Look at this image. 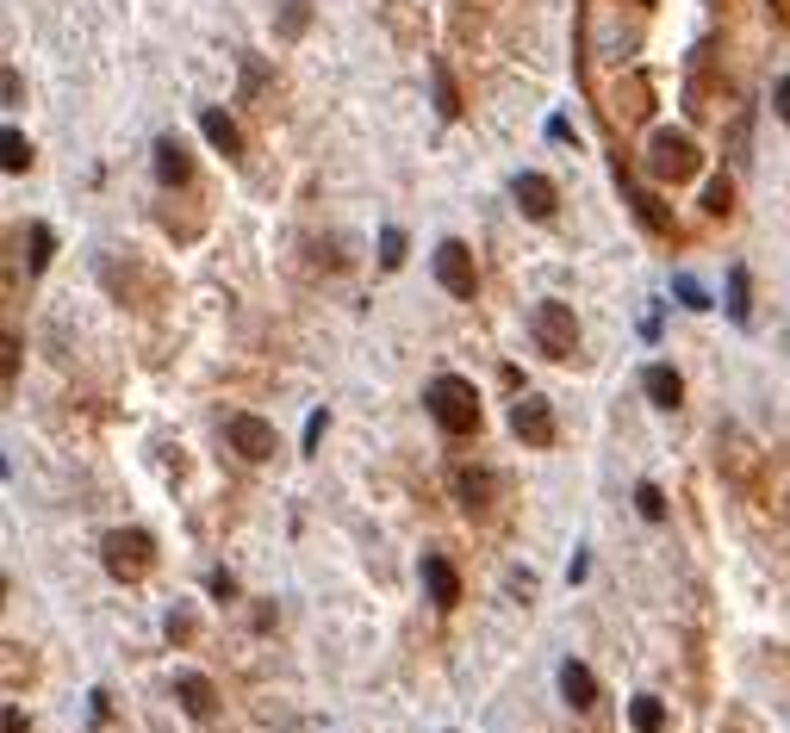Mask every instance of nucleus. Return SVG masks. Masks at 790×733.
<instances>
[{"label": "nucleus", "mask_w": 790, "mask_h": 733, "mask_svg": "<svg viewBox=\"0 0 790 733\" xmlns=\"http://www.w3.org/2000/svg\"><path fill=\"white\" fill-rule=\"evenodd\" d=\"M424 410L436 417V429L443 436H474L479 429V391L474 379H460V374H436L424 391Z\"/></svg>", "instance_id": "f257e3e1"}, {"label": "nucleus", "mask_w": 790, "mask_h": 733, "mask_svg": "<svg viewBox=\"0 0 790 733\" xmlns=\"http://www.w3.org/2000/svg\"><path fill=\"white\" fill-rule=\"evenodd\" d=\"M697 169H703V150L691 143V131L660 125L648 138V174H654V181H672V187H679V181H691Z\"/></svg>", "instance_id": "f03ea898"}, {"label": "nucleus", "mask_w": 790, "mask_h": 733, "mask_svg": "<svg viewBox=\"0 0 790 733\" xmlns=\"http://www.w3.org/2000/svg\"><path fill=\"white\" fill-rule=\"evenodd\" d=\"M100 560H107V572L119 578V584H138V578H150V566H156V541L143 529H112L107 547H100Z\"/></svg>", "instance_id": "7ed1b4c3"}, {"label": "nucleus", "mask_w": 790, "mask_h": 733, "mask_svg": "<svg viewBox=\"0 0 790 733\" xmlns=\"http://www.w3.org/2000/svg\"><path fill=\"white\" fill-rule=\"evenodd\" d=\"M529 336H536V348L548 360H567L573 348H579V317H573V305H560V298H541L536 317H529Z\"/></svg>", "instance_id": "20e7f679"}, {"label": "nucleus", "mask_w": 790, "mask_h": 733, "mask_svg": "<svg viewBox=\"0 0 790 733\" xmlns=\"http://www.w3.org/2000/svg\"><path fill=\"white\" fill-rule=\"evenodd\" d=\"M510 436L523 448H554V405L541 391H523L517 405H510Z\"/></svg>", "instance_id": "39448f33"}, {"label": "nucleus", "mask_w": 790, "mask_h": 733, "mask_svg": "<svg viewBox=\"0 0 790 733\" xmlns=\"http://www.w3.org/2000/svg\"><path fill=\"white\" fill-rule=\"evenodd\" d=\"M436 281H443V293H448V298H474V293H479L474 250H467L460 236H448L443 250H436Z\"/></svg>", "instance_id": "423d86ee"}, {"label": "nucleus", "mask_w": 790, "mask_h": 733, "mask_svg": "<svg viewBox=\"0 0 790 733\" xmlns=\"http://www.w3.org/2000/svg\"><path fill=\"white\" fill-rule=\"evenodd\" d=\"M224 436H231V448L243 454V460H269L281 441H274V423L250 417V410H237V417H224Z\"/></svg>", "instance_id": "0eeeda50"}, {"label": "nucleus", "mask_w": 790, "mask_h": 733, "mask_svg": "<svg viewBox=\"0 0 790 733\" xmlns=\"http://www.w3.org/2000/svg\"><path fill=\"white\" fill-rule=\"evenodd\" d=\"M510 193H517V205L523 212H529V218H554V205H560V187H554L548 174H517V181H510Z\"/></svg>", "instance_id": "6e6552de"}, {"label": "nucleus", "mask_w": 790, "mask_h": 733, "mask_svg": "<svg viewBox=\"0 0 790 733\" xmlns=\"http://www.w3.org/2000/svg\"><path fill=\"white\" fill-rule=\"evenodd\" d=\"M174 696H181V709H188L193 721H212V709H219V690H212L206 671H174Z\"/></svg>", "instance_id": "1a4fd4ad"}, {"label": "nucleus", "mask_w": 790, "mask_h": 733, "mask_svg": "<svg viewBox=\"0 0 790 733\" xmlns=\"http://www.w3.org/2000/svg\"><path fill=\"white\" fill-rule=\"evenodd\" d=\"M200 131H206V143L219 150L224 162L243 156V131H237V119H231L224 106H206V112H200Z\"/></svg>", "instance_id": "9d476101"}, {"label": "nucleus", "mask_w": 790, "mask_h": 733, "mask_svg": "<svg viewBox=\"0 0 790 733\" xmlns=\"http://www.w3.org/2000/svg\"><path fill=\"white\" fill-rule=\"evenodd\" d=\"M424 591L436 609H455L460 603V572L443 560V553H424Z\"/></svg>", "instance_id": "9b49d317"}, {"label": "nucleus", "mask_w": 790, "mask_h": 733, "mask_svg": "<svg viewBox=\"0 0 790 733\" xmlns=\"http://www.w3.org/2000/svg\"><path fill=\"white\" fill-rule=\"evenodd\" d=\"M156 181L162 187H188L193 181V156L181 138H156Z\"/></svg>", "instance_id": "f8f14e48"}, {"label": "nucleus", "mask_w": 790, "mask_h": 733, "mask_svg": "<svg viewBox=\"0 0 790 733\" xmlns=\"http://www.w3.org/2000/svg\"><path fill=\"white\" fill-rule=\"evenodd\" d=\"M641 391H648L660 410H679L685 405V379L666 367V360H654V367H641Z\"/></svg>", "instance_id": "ddd939ff"}, {"label": "nucleus", "mask_w": 790, "mask_h": 733, "mask_svg": "<svg viewBox=\"0 0 790 733\" xmlns=\"http://www.w3.org/2000/svg\"><path fill=\"white\" fill-rule=\"evenodd\" d=\"M560 696H567L573 709H591V702H598V678H591V665L567 659V665H560Z\"/></svg>", "instance_id": "4468645a"}, {"label": "nucleus", "mask_w": 790, "mask_h": 733, "mask_svg": "<svg viewBox=\"0 0 790 733\" xmlns=\"http://www.w3.org/2000/svg\"><path fill=\"white\" fill-rule=\"evenodd\" d=\"M728 317H735V324H747V317H753V281H747L741 262L728 267Z\"/></svg>", "instance_id": "2eb2a0df"}, {"label": "nucleus", "mask_w": 790, "mask_h": 733, "mask_svg": "<svg viewBox=\"0 0 790 733\" xmlns=\"http://www.w3.org/2000/svg\"><path fill=\"white\" fill-rule=\"evenodd\" d=\"M629 727L635 733H660L666 727V702L660 696H635L629 702Z\"/></svg>", "instance_id": "dca6fc26"}, {"label": "nucleus", "mask_w": 790, "mask_h": 733, "mask_svg": "<svg viewBox=\"0 0 790 733\" xmlns=\"http://www.w3.org/2000/svg\"><path fill=\"white\" fill-rule=\"evenodd\" d=\"M622 200L635 205V212H641V224H648V231H660V236H672V218H666L660 205H654V193H641V187H622Z\"/></svg>", "instance_id": "f3484780"}, {"label": "nucleus", "mask_w": 790, "mask_h": 733, "mask_svg": "<svg viewBox=\"0 0 790 733\" xmlns=\"http://www.w3.org/2000/svg\"><path fill=\"white\" fill-rule=\"evenodd\" d=\"M312 26V0H281V38H300Z\"/></svg>", "instance_id": "a211bd4d"}, {"label": "nucleus", "mask_w": 790, "mask_h": 733, "mask_svg": "<svg viewBox=\"0 0 790 733\" xmlns=\"http://www.w3.org/2000/svg\"><path fill=\"white\" fill-rule=\"evenodd\" d=\"M436 112H443V119H455V112H460V88H455V75H448L443 63H436Z\"/></svg>", "instance_id": "6ab92c4d"}, {"label": "nucleus", "mask_w": 790, "mask_h": 733, "mask_svg": "<svg viewBox=\"0 0 790 733\" xmlns=\"http://www.w3.org/2000/svg\"><path fill=\"white\" fill-rule=\"evenodd\" d=\"M0 150H7V174H26V169H32V143L19 138V131H7V138H0Z\"/></svg>", "instance_id": "aec40b11"}, {"label": "nucleus", "mask_w": 790, "mask_h": 733, "mask_svg": "<svg viewBox=\"0 0 790 733\" xmlns=\"http://www.w3.org/2000/svg\"><path fill=\"white\" fill-rule=\"evenodd\" d=\"M405 250H412V243H405V231H393V224H386V231H379V267H405Z\"/></svg>", "instance_id": "412c9836"}, {"label": "nucleus", "mask_w": 790, "mask_h": 733, "mask_svg": "<svg viewBox=\"0 0 790 733\" xmlns=\"http://www.w3.org/2000/svg\"><path fill=\"white\" fill-rule=\"evenodd\" d=\"M635 510L648 516V522H666V491L660 485H635Z\"/></svg>", "instance_id": "4be33fe9"}, {"label": "nucleus", "mask_w": 790, "mask_h": 733, "mask_svg": "<svg viewBox=\"0 0 790 733\" xmlns=\"http://www.w3.org/2000/svg\"><path fill=\"white\" fill-rule=\"evenodd\" d=\"M50 255H57V236H50V224H32V274H44Z\"/></svg>", "instance_id": "5701e85b"}, {"label": "nucleus", "mask_w": 790, "mask_h": 733, "mask_svg": "<svg viewBox=\"0 0 790 733\" xmlns=\"http://www.w3.org/2000/svg\"><path fill=\"white\" fill-rule=\"evenodd\" d=\"M703 205H710L716 218H728V212H735V187H728V174H716V181H710V193H703Z\"/></svg>", "instance_id": "b1692460"}, {"label": "nucleus", "mask_w": 790, "mask_h": 733, "mask_svg": "<svg viewBox=\"0 0 790 733\" xmlns=\"http://www.w3.org/2000/svg\"><path fill=\"white\" fill-rule=\"evenodd\" d=\"M460 491H467V503L479 510V503H486V491H492V479H486V472H460Z\"/></svg>", "instance_id": "393cba45"}, {"label": "nucleus", "mask_w": 790, "mask_h": 733, "mask_svg": "<svg viewBox=\"0 0 790 733\" xmlns=\"http://www.w3.org/2000/svg\"><path fill=\"white\" fill-rule=\"evenodd\" d=\"M679 298L691 305V312H703V305H710V298H703V286H697V281H685V274H679Z\"/></svg>", "instance_id": "a878e982"}, {"label": "nucleus", "mask_w": 790, "mask_h": 733, "mask_svg": "<svg viewBox=\"0 0 790 733\" xmlns=\"http://www.w3.org/2000/svg\"><path fill=\"white\" fill-rule=\"evenodd\" d=\"M772 106H778V119H784V125H790V75H784V81H778V88H772Z\"/></svg>", "instance_id": "bb28decb"}, {"label": "nucleus", "mask_w": 790, "mask_h": 733, "mask_svg": "<svg viewBox=\"0 0 790 733\" xmlns=\"http://www.w3.org/2000/svg\"><path fill=\"white\" fill-rule=\"evenodd\" d=\"M212 597H224V603H231V597H237V578H231V572H212Z\"/></svg>", "instance_id": "cd10ccee"}, {"label": "nucleus", "mask_w": 790, "mask_h": 733, "mask_svg": "<svg viewBox=\"0 0 790 733\" xmlns=\"http://www.w3.org/2000/svg\"><path fill=\"white\" fill-rule=\"evenodd\" d=\"M0 348H7V360H0V367H7V386H13V379H19V343H13V336H7V343H0Z\"/></svg>", "instance_id": "c85d7f7f"}, {"label": "nucleus", "mask_w": 790, "mask_h": 733, "mask_svg": "<svg viewBox=\"0 0 790 733\" xmlns=\"http://www.w3.org/2000/svg\"><path fill=\"white\" fill-rule=\"evenodd\" d=\"M317 441H324V410H317V417H312V423H305V454H312V448H317Z\"/></svg>", "instance_id": "c756f323"}, {"label": "nucleus", "mask_w": 790, "mask_h": 733, "mask_svg": "<svg viewBox=\"0 0 790 733\" xmlns=\"http://www.w3.org/2000/svg\"><path fill=\"white\" fill-rule=\"evenodd\" d=\"M7 733H26V715H19V709H7Z\"/></svg>", "instance_id": "7c9ffc66"}]
</instances>
